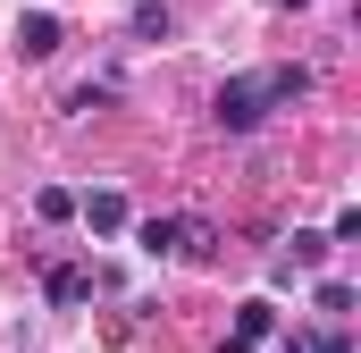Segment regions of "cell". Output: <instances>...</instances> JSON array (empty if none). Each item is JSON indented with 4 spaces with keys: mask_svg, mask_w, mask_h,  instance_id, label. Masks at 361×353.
Wrapping results in <instances>:
<instances>
[{
    "mask_svg": "<svg viewBox=\"0 0 361 353\" xmlns=\"http://www.w3.org/2000/svg\"><path fill=\"white\" fill-rule=\"evenodd\" d=\"M210 109H219V126H227V135H252V126H261V118L277 109V92H269V68H261V76H227Z\"/></svg>",
    "mask_w": 361,
    "mask_h": 353,
    "instance_id": "1",
    "label": "cell"
},
{
    "mask_svg": "<svg viewBox=\"0 0 361 353\" xmlns=\"http://www.w3.org/2000/svg\"><path fill=\"white\" fill-rule=\"evenodd\" d=\"M17 51H25V59H51V51H59V17H51V8L17 17Z\"/></svg>",
    "mask_w": 361,
    "mask_h": 353,
    "instance_id": "2",
    "label": "cell"
},
{
    "mask_svg": "<svg viewBox=\"0 0 361 353\" xmlns=\"http://www.w3.org/2000/svg\"><path fill=\"white\" fill-rule=\"evenodd\" d=\"M85 227H92V236H126V193H92V202H85Z\"/></svg>",
    "mask_w": 361,
    "mask_h": 353,
    "instance_id": "3",
    "label": "cell"
},
{
    "mask_svg": "<svg viewBox=\"0 0 361 353\" xmlns=\"http://www.w3.org/2000/svg\"><path fill=\"white\" fill-rule=\"evenodd\" d=\"M85 294H92V269H76V261H68V269H51V303H59V311H76Z\"/></svg>",
    "mask_w": 361,
    "mask_h": 353,
    "instance_id": "4",
    "label": "cell"
},
{
    "mask_svg": "<svg viewBox=\"0 0 361 353\" xmlns=\"http://www.w3.org/2000/svg\"><path fill=\"white\" fill-rule=\"evenodd\" d=\"M135 244H143V253H177V244H185V219H143Z\"/></svg>",
    "mask_w": 361,
    "mask_h": 353,
    "instance_id": "5",
    "label": "cell"
},
{
    "mask_svg": "<svg viewBox=\"0 0 361 353\" xmlns=\"http://www.w3.org/2000/svg\"><path fill=\"white\" fill-rule=\"evenodd\" d=\"M177 17H169V0H135V42H160Z\"/></svg>",
    "mask_w": 361,
    "mask_h": 353,
    "instance_id": "6",
    "label": "cell"
},
{
    "mask_svg": "<svg viewBox=\"0 0 361 353\" xmlns=\"http://www.w3.org/2000/svg\"><path fill=\"white\" fill-rule=\"evenodd\" d=\"M269 328H277V311H269V303H244V311H235V345H261Z\"/></svg>",
    "mask_w": 361,
    "mask_h": 353,
    "instance_id": "7",
    "label": "cell"
},
{
    "mask_svg": "<svg viewBox=\"0 0 361 353\" xmlns=\"http://www.w3.org/2000/svg\"><path fill=\"white\" fill-rule=\"evenodd\" d=\"M328 261V236H294V261H286V277H294V269H319Z\"/></svg>",
    "mask_w": 361,
    "mask_h": 353,
    "instance_id": "8",
    "label": "cell"
},
{
    "mask_svg": "<svg viewBox=\"0 0 361 353\" xmlns=\"http://www.w3.org/2000/svg\"><path fill=\"white\" fill-rule=\"evenodd\" d=\"M34 210H42V219H68V210H76V193H68V185H42V193H34Z\"/></svg>",
    "mask_w": 361,
    "mask_h": 353,
    "instance_id": "9",
    "label": "cell"
},
{
    "mask_svg": "<svg viewBox=\"0 0 361 353\" xmlns=\"http://www.w3.org/2000/svg\"><path fill=\"white\" fill-rule=\"evenodd\" d=\"M109 101H118V85H76L68 92V109H109Z\"/></svg>",
    "mask_w": 361,
    "mask_h": 353,
    "instance_id": "10",
    "label": "cell"
},
{
    "mask_svg": "<svg viewBox=\"0 0 361 353\" xmlns=\"http://www.w3.org/2000/svg\"><path fill=\"white\" fill-rule=\"evenodd\" d=\"M319 311H353V286L345 277H319Z\"/></svg>",
    "mask_w": 361,
    "mask_h": 353,
    "instance_id": "11",
    "label": "cell"
},
{
    "mask_svg": "<svg viewBox=\"0 0 361 353\" xmlns=\"http://www.w3.org/2000/svg\"><path fill=\"white\" fill-rule=\"evenodd\" d=\"M286 353H319V337H311V328H294V337H286Z\"/></svg>",
    "mask_w": 361,
    "mask_h": 353,
    "instance_id": "12",
    "label": "cell"
},
{
    "mask_svg": "<svg viewBox=\"0 0 361 353\" xmlns=\"http://www.w3.org/2000/svg\"><path fill=\"white\" fill-rule=\"evenodd\" d=\"M319 353H353V337H319Z\"/></svg>",
    "mask_w": 361,
    "mask_h": 353,
    "instance_id": "13",
    "label": "cell"
},
{
    "mask_svg": "<svg viewBox=\"0 0 361 353\" xmlns=\"http://www.w3.org/2000/svg\"><path fill=\"white\" fill-rule=\"evenodd\" d=\"M277 8H302V0H277Z\"/></svg>",
    "mask_w": 361,
    "mask_h": 353,
    "instance_id": "14",
    "label": "cell"
}]
</instances>
